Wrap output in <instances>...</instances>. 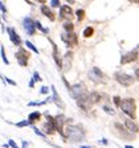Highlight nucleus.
<instances>
[{"mask_svg":"<svg viewBox=\"0 0 139 148\" xmlns=\"http://www.w3.org/2000/svg\"><path fill=\"white\" fill-rule=\"evenodd\" d=\"M123 124L126 126L127 130L131 131V132H134V134L139 132V126L134 122V119H131V118H126V119H123Z\"/></svg>","mask_w":139,"mask_h":148,"instance_id":"a211bd4d","label":"nucleus"},{"mask_svg":"<svg viewBox=\"0 0 139 148\" xmlns=\"http://www.w3.org/2000/svg\"><path fill=\"white\" fill-rule=\"evenodd\" d=\"M134 77H135L136 79L139 81V68H136L135 70H134Z\"/></svg>","mask_w":139,"mask_h":148,"instance_id":"58836bf2","label":"nucleus"},{"mask_svg":"<svg viewBox=\"0 0 139 148\" xmlns=\"http://www.w3.org/2000/svg\"><path fill=\"white\" fill-rule=\"evenodd\" d=\"M23 27H24L25 32H27L29 36H33V34L36 33V24H34V21L32 18L25 17L24 20H23Z\"/></svg>","mask_w":139,"mask_h":148,"instance_id":"dca6fc26","label":"nucleus"},{"mask_svg":"<svg viewBox=\"0 0 139 148\" xmlns=\"http://www.w3.org/2000/svg\"><path fill=\"white\" fill-rule=\"evenodd\" d=\"M62 28H64V31H66V32H73L74 24L72 21H69V20H66V21H64V24H62Z\"/></svg>","mask_w":139,"mask_h":148,"instance_id":"b1692460","label":"nucleus"},{"mask_svg":"<svg viewBox=\"0 0 139 148\" xmlns=\"http://www.w3.org/2000/svg\"><path fill=\"white\" fill-rule=\"evenodd\" d=\"M21 145H23V147H28V145H31V143H29V142H25V140H24Z\"/></svg>","mask_w":139,"mask_h":148,"instance_id":"c03bdc74","label":"nucleus"},{"mask_svg":"<svg viewBox=\"0 0 139 148\" xmlns=\"http://www.w3.org/2000/svg\"><path fill=\"white\" fill-rule=\"evenodd\" d=\"M0 56H1V60H3V62L6 65H9V60L7 58V56H6V49H4V46L1 45L0 46Z\"/></svg>","mask_w":139,"mask_h":148,"instance_id":"cd10ccee","label":"nucleus"},{"mask_svg":"<svg viewBox=\"0 0 139 148\" xmlns=\"http://www.w3.org/2000/svg\"><path fill=\"white\" fill-rule=\"evenodd\" d=\"M87 90H86V86H85V83H74V85H72L70 90H69V94H70V97L73 99H77L80 98L82 94H85Z\"/></svg>","mask_w":139,"mask_h":148,"instance_id":"9d476101","label":"nucleus"},{"mask_svg":"<svg viewBox=\"0 0 139 148\" xmlns=\"http://www.w3.org/2000/svg\"><path fill=\"white\" fill-rule=\"evenodd\" d=\"M25 46H27L29 50H32L33 53H37V54L40 53V52H39V49H37L36 46L33 45V42H32V41H28V40H27V41H25Z\"/></svg>","mask_w":139,"mask_h":148,"instance_id":"bb28decb","label":"nucleus"},{"mask_svg":"<svg viewBox=\"0 0 139 148\" xmlns=\"http://www.w3.org/2000/svg\"><path fill=\"white\" fill-rule=\"evenodd\" d=\"M34 24H36V28H37V29H40V31L44 28L43 25H41V23H40V21H34Z\"/></svg>","mask_w":139,"mask_h":148,"instance_id":"ea45409f","label":"nucleus"},{"mask_svg":"<svg viewBox=\"0 0 139 148\" xmlns=\"http://www.w3.org/2000/svg\"><path fill=\"white\" fill-rule=\"evenodd\" d=\"M24 1H25V3H28V4H31V5H32V4H33V3H32V1H31V0H24Z\"/></svg>","mask_w":139,"mask_h":148,"instance_id":"8fccbe9b","label":"nucleus"},{"mask_svg":"<svg viewBox=\"0 0 139 148\" xmlns=\"http://www.w3.org/2000/svg\"><path fill=\"white\" fill-rule=\"evenodd\" d=\"M7 33H8L9 36V40H11V42L13 44V45H21V38H20V36L17 34V32L13 29V28L8 27L7 28Z\"/></svg>","mask_w":139,"mask_h":148,"instance_id":"f3484780","label":"nucleus"},{"mask_svg":"<svg viewBox=\"0 0 139 148\" xmlns=\"http://www.w3.org/2000/svg\"><path fill=\"white\" fill-rule=\"evenodd\" d=\"M50 7H52V8H60V7H61L60 0H50Z\"/></svg>","mask_w":139,"mask_h":148,"instance_id":"473e14b6","label":"nucleus"},{"mask_svg":"<svg viewBox=\"0 0 139 148\" xmlns=\"http://www.w3.org/2000/svg\"><path fill=\"white\" fill-rule=\"evenodd\" d=\"M76 15H77L78 21L81 23L83 20V17H85V11H83L82 8H80V9H77V11H76Z\"/></svg>","mask_w":139,"mask_h":148,"instance_id":"c756f323","label":"nucleus"},{"mask_svg":"<svg viewBox=\"0 0 139 148\" xmlns=\"http://www.w3.org/2000/svg\"><path fill=\"white\" fill-rule=\"evenodd\" d=\"M65 135H66V140H69L70 143H82L86 139L85 131L80 126H73V124H68L65 127Z\"/></svg>","mask_w":139,"mask_h":148,"instance_id":"f257e3e1","label":"nucleus"},{"mask_svg":"<svg viewBox=\"0 0 139 148\" xmlns=\"http://www.w3.org/2000/svg\"><path fill=\"white\" fill-rule=\"evenodd\" d=\"M76 101H77V106L83 111H87L93 106L92 101H90V95H89V92L87 91L85 92V94H82L80 98H77Z\"/></svg>","mask_w":139,"mask_h":148,"instance_id":"9b49d317","label":"nucleus"},{"mask_svg":"<svg viewBox=\"0 0 139 148\" xmlns=\"http://www.w3.org/2000/svg\"><path fill=\"white\" fill-rule=\"evenodd\" d=\"M32 128H33V131H34V134H36V135H39L40 138H43L44 140H45V139H46V138H45V134L41 132V131H40L39 128H37V127H34V124H32Z\"/></svg>","mask_w":139,"mask_h":148,"instance_id":"7c9ffc66","label":"nucleus"},{"mask_svg":"<svg viewBox=\"0 0 139 148\" xmlns=\"http://www.w3.org/2000/svg\"><path fill=\"white\" fill-rule=\"evenodd\" d=\"M98 143H101V144H107V140H106V139H102V140H99V142Z\"/></svg>","mask_w":139,"mask_h":148,"instance_id":"a18cd8bd","label":"nucleus"},{"mask_svg":"<svg viewBox=\"0 0 139 148\" xmlns=\"http://www.w3.org/2000/svg\"><path fill=\"white\" fill-rule=\"evenodd\" d=\"M16 127H19V128H23V127H28V126H32V122L29 119L28 120H21V122H19V123L15 124Z\"/></svg>","mask_w":139,"mask_h":148,"instance_id":"c85d7f7f","label":"nucleus"},{"mask_svg":"<svg viewBox=\"0 0 139 148\" xmlns=\"http://www.w3.org/2000/svg\"><path fill=\"white\" fill-rule=\"evenodd\" d=\"M102 110L105 111L107 115H111V116H114L115 115V110L111 106H109V105H102Z\"/></svg>","mask_w":139,"mask_h":148,"instance_id":"393cba45","label":"nucleus"},{"mask_svg":"<svg viewBox=\"0 0 139 148\" xmlns=\"http://www.w3.org/2000/svg\"><path fill=\"white\" fill-rule=\"evenodd\" d=\"M15 57H16V60H17V64L20 65V66H23V68H25V66H28V60L31 57V53L28 52L27 49H24V48H19Z\"/></svg>","mask_w":139,"mask_h":148,"instance_id":"1a4fd4ad","label":"nucleus"},{"mask_svg":"<svg viewBox=\"0 0 139 148\" xmlns=\"http://www.w3.org/2000/svg\"><path fill=\"white\" fill-rule=\"evenodd\" d=\"M138 56H139V52L136 50V48L127 53H125V54L120 57V65H127V64H131V62L136 61Z\"/></svg>","mask_w":139,"mask_h":148,"instance_id":"ddd939ff","label":"nucleus"},{"mask_svg":"<svg viewBox=\"0 0 139 148\" xmlns=\"http://www.w3.org/2000/svg\"><path fill=\"white\" fill-rule=\"evenodd\" d=\"M49 42H50V45H52V49H53L52 56H53V60H54L56 65H57V69H58V70H62V58L60 57L58 46L56 45V42H53V40H50V38H49Z\"/></svg>","mask_w":139,"mask_h":148,"instance_id":"4468645a","label":"nucleus"},{"mask_svg":"<svg viewBox=\"0 0 139 148\" xmlns=\"http://www.w3.org/2000/svg\"><path fill=\"white\" fill-rule=\"evenodd\" d=\"M41 116H43V114H41V112H39V111H34V112H31V114L28 115V119L32 122V124H34L36 122H39V120L41 119Z\"/></svg>","mask_w":139,"mask_h":148,"instance_id":"4be33fe9","label":"nucleus"},{"mask_svg":"<svg viewBox=\"0 0 139 148\" xmlns=\"http://www.w3.org/2000/svg\"><path fill=\"white\" fill-rule=\"evenodd\" d=\"M93 34H94V28L93 27H86L83 29V37H85V38H89Z\"/></svg>","mask_w":139,"mask_h":148,"instance_id":"a878e982","label":"nucleus"},{"mask_svg":"<svg viewBox=\"0 0 139 148\" xmlns=\"http://www.w3.org/2000/svg\"><path fill=\"white\" fill-rule=\"evenodd\" d=\"M130 3H134V4H139V0H129Z\"/></svg>","mask_w":139,"mask_h":148,"instance_id":"de8ad7c7","label":"nucleus"},{"mask_svg":"<svg viewBox=\"0 0 139 148\" xmlns=\"http://www.w3.org/2000/svg\"><path fill=\"white\" fill-rule=\"evenodd\" d=\"M34 82H36V79H34V78H32V79L29 81V87H31V89H33V87H34Z\"/></svg>","mask_w":139,"mask_h":148,"instance_id":"a19ab883","label":"nucleus"},{"mask_svg":"<svg viewBox=\"0 0 139 148\" xmlns=\"http://www.w3.org/2000/svg\"><path fill=\"white\" fill-rule=\"evenodd\" d=\"M114 130H115V132H117V135L119 136L122 140H129V142L135 140V134L131 132L130 130H127L126 126H123V124L115 122L114 123Z\"/></svg>","mask_w":139,"mask_h":148,"instance_id":"7ed1b4c3","label":"nucleus"},{"mask_svg":"<svg viewBox=\"0 0 139 148\" xmlns=\"http://www.w3.org/2000/svg\"><path fill=\"white\" fill-rule=\"evenodd\" d=\"M8 144L11 145V147H13V148H17V144H16L15 142H13L12 139H9V142H8Z\"/></svg>","mask_w":139,"mask_h":148,"instance_id":"4c0bfd02","label":"nucleus"},{"mask_svg":"<svg viewBox=\"0 0 139 148\" xmlns=\"http://www.w3.org/2000/svg\"><path fill=\"white\" fill-rule=\"evenodd\" d=\"M65 1H66V3H68V4H70V5H72V4H74V3H76V0H65Z\"/></svg>","mask_w":139,"mask_h":148,"instance_id":"49530a36","label":"nucleus"},{"mask_svg":"<svg viewBox=\"0 0 139 148\" xmlns=\"http://www.w3.org/2000/svg\"><path fill=\"white\" fill-rule=\"evenodd\" d=\"M72 119H68L64 114H58L54 116V123L57 127V132L61 134V136L64 138V140H66V135H65V124L70 123Z\"/></svg>","mask_w":139,"mask_h":148,"instance_id":"423d86ee","label":"nucleus"},{"mask_svg":"<svg viewBox=\"0 0 139 148\" xmlns=\"http://www.w3.org/2000/svg\"><path fill=\"white\" fill-rule=\"evenodd\" d=\"M39 3H41V4H45L46 3V0H37Z\"/></svg>","mask_w":139,"mask_h":148,"instance_id":"09e8293b","label":"nucleus"},{"mask_svg":"<svg viewBox=\"0 0 139 148\" xmlns=\"http://www.w3.org/2000/svg\"><path fill=\"white\" fill-rule=\"evenodd\" d=\"M74 17V11L72 9V7L69 4H65V5H61L60 7V18L61 20H69L72 21Z\"/></svg>","mask_w":139,"mask_h":148,"instance_id":"f8f14e48","label":"nucleus"},{"mask_svg":"<svg viewBox=\"0 0 139 148\" xmlns=\"http://www.w3.org/2000/svg\"><path fill=\"white\" fill-rule=\"evenodd\" d=\"M1 12H3L4 15H6V12H7V8H6V5H4L3 3H1Z\"/></svg>","mask_w":139,"mask_h":148,"instance_id":"37998d69","label":"nucleus"},{"mask_svg":"<svg viewBox=\"0 0 139 148\" xmlns=\"http://www.w3.org/2000/svg\"><path fill=\"white\" fill-rule=\"evenodd\" d=\"M113 102H114V105L117 106V107H120V103H122V98H120L119 95H115L114 98H113Z\"/></svg>","mask_w":139,"mask_h":148,"instance_id":"2f4dec72","label":"nucleus"},{"mask_svg":"<svg viewBox=\"0 0 139 148\" xmlns=\"http://www.w3.org/2000/svg\"><path fill=\"white\" fill-rule=\"evenodd\" d=\"M136 50H138V52H139V45H138V46H136Z\"/></svg>","mask_w":139,"mask_h":148,"instance_id":"3c124183","label":"nucleus"},{"mask_svg":"<svg viewBox=\"0 0 139 148\" xmlns=\"http://www.w3.org/2000/svg\"><path fill=\"white\" fill-rule=\"evenodd\" d=\"M45 124L43 126V130L44 132L46 134V135H54L56 132H57V127H56V123H54V118H52L49 115V112H45Z\"/></svg>","mask_w":139,"mask_h":148,"instance_id":"6e6552de","label":"nucleus"},{"mask_svg":"<svg viewBox=\"0 0 139 148\" xmlns=\"http://www.w3.org/2000/svg\"><path fill=\"white\" fill-rule=\"evenodd\" d=\"M89 95H90V101H92L93 105L99 103V102H101V99H102V94H99V92H97V91L89 92Z\"/></svg>","mask_w":139,"mask_h":148,"instance_id":"412c9836","label":"nucleus"},{"mask_svg":"<svg viewBox=\"0 0 139 148\" xmlns=\"http://www.w3.org/2000/svg\"><path fill=\"white\" fill-rule=\"evenodd\" d=\"M50 101H53V98L52 97H48V98L45 99V101H40V102H29L28 103V107H36V106H43V105H46L48 102H50Z\"/></svg>","mask_w":139,"mask_h":148,"instance_id":"5701e85b","label":"nucleus"},{"mask_svg":"<svg viewBox=\"0 0 139 148\" xmlns=\"http://www.w3.org/2000/svg\"><path fill=\"white\" fill-rule=\"evenodd\" d=\"M41 32H43V33H45V34H48V33H49V28H43V29H41Z\"/></svg>","mask_w":139,"mask_h":148,"instance_id":"79ce46f5","label":"nucleus"},{"mask_svg":"<svg viewBox=\"0 0 139 148\" xmlns=\"http://www.w3.org/2000/svg\"><path fill=\"white\" fill-rule=\"evenodd\" d=\"M4 81H6L7 83H9L11 86H16V82L13 79H11V78H4Z\"/></svg>","mask_w":139,"mask_h":148,"instance_id":"c9c22d12","label":"nucleus"},{"mask_svg":"<svg viewBox=\"0 0 139 148\" xmlns=\"http://www.w3.org/2000/svg\"><path fill=\"white\" fill-rule=\"evenodd\" d=\"M89 78L92 79V82H94L96 85H103L106 82V75L103 74V71L99 68H92L89 71Z\"/></svg>","mask_w":139,"mask_h":148,"instance_id":"39448f33","label":"nucleus"},{"mask_svg":"<svg viewBox=\"0 0 139 148\" xmlns=\"http://www.w3.org/2000/svg\"><path fill=\"white\" fill-rule=\"evenodd\" d=\"M40 11H41V13H43L45 17L49 18V21H56V15H54V12H53V11H52V9H50L48 5L43 4V5L40 7Z\"/></svg>","mask_w":139,"mask_h":148,"instance_id":"aec40b11","label":"nucleus"},{"mask_svg":"<svg viewBox=\"0 0 139 148\" xmlns=\"http://www.w3.org/2000/svg\"><path fill=\"white\" fill-rule=\"evenodd\" d=\"M48 91H49V87H48V86H43V87H41V90H40V92H41V94H44V95H45V94H48Z\"/></svg>","mask_w":139,"mask_h":148,"instance_id":"e433bc0d","label":"nucleus"},{"mask_svg":"<svg viewBox=\"0 0 139 148\" xmlns=\"http://www.w3.org/2000/svg\"><path fill=\"white\" fill-rule=\"evenodd\" d=\"M72 62H73V52L68 50V52L64 54V57H62V71H64V73L70 70Z\"/></svg>","mask_w":139,"mask_h":148,"instance_id":"2eb2a0df","label":"nucleus"},{"mask_svg":"<svg viewBox=\"0 0 139 148\" xmlns=\"http://www.w3.org/2000/svg\"><path fill=\"white\" fill-rule=\"evenodd\" d=\"M33 78L36 79V82H41L43 81V78H41V75L39 74V71H34L33 73Z\"/></svg>","mask_w":139,"mask_h":148,"instance_id":"72a5a7b5","label":"nucleus"},{"mask_svg":"<svg viewBox=\"0 0 139 148\" xmlns=\"http://www.w3.org/2000/svg\"><path fill=\"white\" fill-rule=\"evenodd\" d=\"M114 78L120 86H123V87H129V86H131V85H134V81L136 79L135 77L130 75V74L123 73V71H115Z\"/></svg>","mask_w":139,"mask_h":148,"instance_id":"20e7f679","label":"nucleus"},{"mask_svg":"<svg viewBox=\"0 0 139 148\" xmlns=\"http://www.w3.org/2000/svg\"><path fill=\"white\" fill-rule=\"evenodd\" d=\"M50 89H52V92H53V95H52L53 102L56 103V106H57V107H60V108H62V110H64V108H65V103H64V101L61 99V97L58 95V92H57L56 87L54 86H50Z\"/></svg>","mask_w":139,"mask_h":148,"instance_id":"6ab92c4d","label":"nucleus"},{"mask_svg":"<svg viewBox=\"0 0 139 148\" xmlns=\"http://www.w3.org/2000/svg\"><path fill=\"white\" fill-rule=\"evenodd\" d=\"M62 82H64L65 83V87H66V89H68V91H69V90H70V85H69V82H68V81H66V78H65L64 77V75H62Z\"/></svg>","mask_w":139,"mask_h":148,"instance_id":"f704fd0d","label":"nucleus"},{"mask_svg":"<svg viewBox=\"0 0 139 148\" xmlns=\"http://www.w3.org/2000/svg\"><path fill=\"white\" fill-rule=\"evenodd\" d=\"M120 110L123 114H126L129 118L131 119H135L136 118V102L134 98H125L122 99V103H120Z\"/></svg>","mask_w":139,"mask_h":148,"instance_id":"f03ea898","label":"nucleus"},{"mask_svg":"<svg viewBox=\"0 0 139 148\" xmlns=\"http://www.w3.org/2000/svg\"><path fill=\"white\" fill-rule=\"evenodd\" d=\"M60 37H61L62 42H65V45L68 46V48H73V46L78 45V37H77V34L74 33V32L64 31Z\"/></svg>","mask_w":139,"mask_h":148,"instance_id":"0eeeda50","label":"nucleus"}]
</instances>
